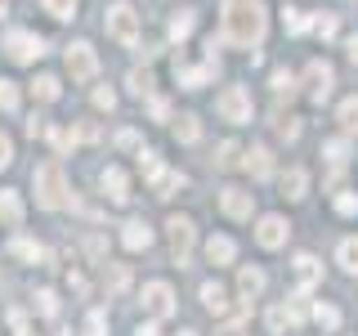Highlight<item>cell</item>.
I'll return each mask as SVG.
<instances>
[{
  "label": "cell",
  "mask_w": 358,
  "mask_h": 336,
  "mask_svg": "<svg viewBox=\"0 0 358 336\" xmlns=\"http://www.w3.org/2000/svg\"><path fill=\"white\" fill-rule=\"evenodd\" d=\"M305 81H309V99H313V104H322V99L331 94V85H336V72H331V63L313 59V63L305 67Z\"/></svg>",
  "instance_id": "8"
},
{
  "label": "cell",
  "mask_w": 358,
  "mask_h": 336,
  "mask_svg": "<svg viewBox=\"0 0 358 336\" xmlns=\"http://www.w3.org/2000/svg\"><path fill=\"white\" fill-rule=\"evenodd\" d=\"M305 188H309V175L300 171V166H291V171L282 175V193H287L291 202H300V197H305Z\"/></svg>",
  "instance_id": "21"
},
{
  "label": "cell",
  "mask_w": 358,
  "mask_h": 336,
  "mask_svg": "<svg viewBox=\"0 0 358 336\" xmlns=\"http://www.w3.org/2000/svg\"><path fill=\"white\" fill-rule=\"evenodd\" d=\"M94 108L112 112V108H117V94H112V90H94Z\"/></svg>",
  "instance_id": "44"
},
{
  "label": "cell",
  "mask_w": 358,
  "mask_h": 336,
  "mask_svg": "<svg viewBox=\"0 0 358 336\" xmlns=\"http://www.w3.org/2000/svg\"><path fill=\"white\" fill-rule=\"evenodd\" d=\"M273 90H278V94H296V76L278 67V72H273Z\"/></svg>",
  "instance_id": "37"
},
{
  "label": "cell",
  "mask_w": 358,
  "mask_h": 336,
  "mask_svg": "<svg viewBox=\"0 0 358 336\" xmlns=\"http://www.w3.org/2000/svg\"><path fill=\"white\" fill-rule=\"evenodd\" d=\"M0 112H18V85L0 76Z\"/></svg>",
  "instance_id": "29"
},
{
  "label": "cell",
  "mask_w": 358,
  "mask_h": 336,
  "mask_svg": "<svg viewBox=\"0 0 358 336\" xmlns=\"http://www.w3.org/2000/svg\"><path fill=\"white\" fill-rule=\"evenodd\" d=\"M152 117L166 121V117H171V104H166V99H152Z\"/></svg>",
  "instance_id": "48"
},
{
  "label": "cell",
  "mask_w": 358,
  "mask_h": 336,
  "mask_svg": "<svg viewBox=\"0 0 358 336\" xmlns=\"http://www.w3.org/2000/svg\"><path fill=\"white\" fill-rule=\"evenodd\" d=\"M287 233H291V224L282 216H260V224H255V242H260L264 251H278V246L287 242Z\"/></svg>",
  "instance_id": "9"
},
{
  "label": "cell",
  "mask_w": 358,
  "mask_h": 336,
  "mask_svg": "<svg viewBox=\"0 0 358 336\" xmlns=\"http://www.w3.org/2000/svg\"><path fill=\"white\" fill-rule=\"evenodd\" d=\"M67 287H72L76 296H85V278H81V274H72V278H67Z\"/></svg>",
  "instance_id": "51"
},
{
  "label": "cell",
  "mask_w": 358,
  "mask_h": 336,
  "mask_svg": "<svg viewBox=\"0 0 358 336\" xmlns=\"http://www.w3.org/2000/svg\"><path fill=\"white\" fill-rule=\"evenodd\" d=\"M36 314H41V318H54V314H59V296H54L50 287L36 291Z\"/></svg>",
  "instance_id": "31"
},
{
  "label": "cell",
  "mask_w": 358,
  "mask_h": 336,
  "mask_svg": "<svg viewBox=\"0 0 358 336\" xmlns=\"http://www.w3.org/2000/svg\"><path fill=\"white\" fill-rule=\"evenodd\" d=\"M291 274H296V283H300V287H313V283H322V265L313 260L309 251H300L296 260H291Z\"/></svg>",
  "instance_id": "15"
},
{
  "label": "cell",
  "mask_w": 358,
  "mask_h": 336,
  "mask_svg": "<svg viewBox=\"0 0 358 336\" xmlns=\"http://www.w3.org/2000/svg\"><path fill=\"white\" fill-rule=\"evenodd\" d=\"M233 255H238L233 238H210V242H206V260H210V265H233Z\"/></svg>",
  "instance_id": "19"
},
{
  "label": "cell",
  "mask_w": 358,
  "mask_h": 336,
  "mask_svg": "<svg viewBox=\"0 0 358 336\" xmlns=\"http://www.w3.org/2000/svg\"><path fill=\"white\" fill-rule=\"evenodd\" d=\"M322 157L331 162V171H345V162H350V144H345V139H327V144H322Z\"/></svg>",
  "instance_id": "22"
},
{
  "label": "cell",
  "mask_w": 358,
  "mask_h": 336,
  "mask_svg": "<svg viewBox=\"0 0 358 336\" xmlns=\"http://www.w3.org/2000/svg\"><path fill=\"white\" fill-rule=\"evenodd\" d=\"M220 336H246V328H242V323H224Z\"/></svg>",
  "instance_id": "50"
},
{
  "label": "cell",
  "mask_w": 358,
  "mask_h": 336,
  "mask_svg": "<svg viewBox=\"0 0 358 336\" xmlns=\"http://www.w3.org/2000/svg\"><path fill=\"white\" fill-rule=\"evenodd\" d=\"M215 108H220V117H224V121H233V126L251 121V112H255L251 90H246V85H229V90H224V94L215 99Z\"/></svg>",
  "instance_id": "3"
},
{
  "label": "cell",
  "mask_w": 358,
  "mask_h": 336,
  "mask_svg": "<svg viewBox=\"0 0 358 336\" xmlns=\"http://www.w3.org/2000/svg\"><path fill=\"white\" fill-rule=\"evenodd\" d=\"M0 220H5L9 229H18V224H22V202H18L14 188H5V193H0Z\"/></svg>",
  "instance_id": "18"
},
{
  "label": "cell",
  "mask_w": 358,
  "mask_h": 336,
  "mask_svg": "<svg viewBox=\"0 0 358 336\" xmlns=\"http://www.w3.org/2000/svg\"><path fill=\"white\" fill-rule=\"evenodd\" d=\"M264 0H224V45H238V50H251V45L264 41Z\"/></svg>",
  "instance_id": "1"
},
{
  "label": "cell",
  "mask_w": 358,
  "mask_h": 336,
  "mask_svg": "<svg viewBox=\"0 0 358 336\" xmlns=\"http://www.w3.org/2000/svg\"><path fill=\"white\" fill-rule=\"evenodd\" d=\"M238 291H242V300H260L264 296V274L255 265H246L238 274Z\"/></svg>",
  "instance_id": "17"
},
{
  "label": "cell",
  "mask_w": 358,
  "mask_h": 336,
  "mask_svg": "<svg viewBox=\"0 0 358 336\" xmlns=\"http://www.w3.org/2000/svg\"><path fill=\"white\" fill-rule=\"evenodd\" d=\"M341 126H345V134H358V94L341 104Z\"/></svg>",
  "instance_id": "27"
},
{
  "label": "cell",
  "mask_w": 358,
  "mask_h": 336,
  "mask_svg": "<svg viewBox=\"0 0 358 336\" xmlns=\"http://www.w3.org/2000/svg\"><path fill=\"white\" fill-rule=\"evenodd\" d=\"M0 18H5V0H0Z\"/></svg>",
  "instance_id": "54"
},
{
  "label": "cell",
  "mask_w": 358,
  "mask_h": 336,
  "mask_svg": "<svg viewBox=\"0 0 358 336\" xmlns=\"http://www.w3.org/2000/svg\"><path fill=\"white\" fill-rule=\"evenodd\" d=\"M27 134H31V139H41V134H50V126H45V117H36V112H31V117H27Z\"/></svg>",
  "instance_id": "45"
},
{
  "label": "cell",
  "mask_w": 358,
  "mask_h": 336,
  "mask_svg": "<svg viewBox=\"0 0 358 336\" xmlns=\"http://www.w3.org/2000/svg\"><path fill=\"white\" fill-rule=\"evenodd\" d=\"M345 50H350V59L358 63V36H350V41H345Z\"/></svg>",
  "instance_id": "53"
},
{
  "label": "cell",
  "mask_w": 358,
  "mask_h": 336,
  "mask_svg": "<svg viewBox=\"0 0 358 336\" xmlns=\"http://www.w3.org/2000/svg\"><path fill=\"white\" fill-rule=\"evenodd\" d=\"M14 255H22V260H45V246L27 242V238H14Z\"/></svg>",
  "instance_id": "32"
},
{
  "label": "cell",
  "mask_w": 358,
  "mask_h": 336,
  "mask_svg": "<svg viewBox=\"0 0 358 336\" xmlns=\"http://www.w3.org/2000/svg\"><path fill=\"white\" fill-rule=\"evenodd\" d=\"M175 76H179V85L184 90H197V85H206L210 76H215V54H210L201 67H188V63H175Z\"/></svg>",
  "instance_id": "13"
},
{
  "label": "cell",
  "mask_w": 358,
  "mask_h": 336,
  "mask_svg": "<svg viewBox=\"0 0 358 336\" xmlns=\"http://www.w3.org/2000/svg\"><path fill=\"white\" fill-rule=\"evenodd\" d=\"M193 14H188V9H184V14H175L171 18V41H188V36H193Z\"/></svg>",
  "instance_id": "25"
},
{
  "label": "cell",
  "mask_w": 358,
  "mask_h": 336,
  "mask_svg": "<svg viewBox=\"0 0 358 336\" xmlns=\"http://www.w3.org/2000/svg\"><path fill=\"white\" fill-rule=\"evenodd\" d=\"M134 144H139V134H134V130H121L117 134V148H134Z\"/></svg>",
  "instance_id": "49"
},
{
  "label": "cell",
  "mask_w": 358,
  "mask_h": 336,
  "mask_svg": "<svg viewBox=\"0 0 358 336\" xmlns=\"http://www.w3.org/2000/svg\"><path fill=\"white\" fill-rule=\"evenodd\" d=\"M31 94L41 99V104H54V99H59V76H36V81H31Z\"/></svg>",
  "instance_id": "23"
},
{
  "label": "cell",
  "mask_w": 358,
  "mask_h": 336,
  "mask_svg": "<svg viewBox=\"0 0 358 336\" xmlns=\"http://www.w3.org/2000/svg\"><path fill=\"white\" fill-rule=\"evenodd\" d=\"M31 184H36V202L45 211H63L67 206V179H63L59 162H41L36 175H31Z\"/></svg>",
  "instance_id": "2"
},
{
  "label": "cell",
  "mask_w": 358,
  "mask_h": 336,
  "mask_svg": "<svg viewBox=\"0 0 358 336\" xmlns=\"http://www.w3.org/2000/svg\"><path fill=\"white\" fill-rule=\"evenodd\" d=\"M220 206H224V216H233V220H251V211H255V197L246 193V188L229 184V188H220Z\"/></svg>",
  "instance_id": "10"
},
{
  "label": "cell",
  "mask_w": 358,
  "mask_h": 336,
  "mask_svg": "<svg viewBox=\"0 0 358 336\" xmlns=\"http://www.w3.org/2000/svg\"><path fill=\"white\" fill-rule=\"evenodd\" d=\"M336 211L341 216H358V193H341L336 197Z\"/></svg>",
  "instance_id": "40"
},
{
  "label": "cell",
  "mask_w": 358,
  "mask_h": 336,
  "mask_svg": "<svg viewBox=\"0 0 358 336\" xmlns=\"http://www.w3.org/2000/svg\"><path fill=\"white\" fill-rule=\"evenodd\" d=\"M108 287L112 291H126L130 287V269L126 265H108Z\"/></svg>",
  "instance_id": "34"
},
{
  "label": "cell",
  "mask_w": 358,
  "mask_h": 336,
  "mask_svg": "<svg viewBox=\"0 0 358 336\" xmlns=\"http://www.w3.org/2000/svg\"><path fill=\"white\" fill-rule=\"evenodd\" d=\"M201 305H206L210 314H229V291H224L220 283H206L201 287Z\"/></svg>",
  "instance_id": "20"
},
{
  "label": "cell",
  "mask_w": 358,
  "mask_h": 336,
  "mask_svg": "<svg viewBox=\"0 0 358 336\" xmlns=\"http://www.w3.org/2000/svg\"><path fill=\"white\" fill-rule=\"evenodd\" d=\"M313 323H318V328H341V309L336 305H313Z\"/></svg>",
  "instance_id": "28"
},
{
  "label": "cell",
  "mask_w": 358,
  "mask_h": 336,
  "mask_svg": "<svg viewBox=\"0 0 358 336\" xmlns=\"http://www.w3.org/2000/svg\"><path fill=\"white\" fill-rule=\"evenodd\" d=\"M99 179H103V193H108L112 206H126L130 202V184H126V171H121V166H108Z\"/></svg>",
  "instance_id": "12"
},
{
  "label": "cell",
  "mask_w": 358,
  "mask_h": 336,
  "mask_svg": "<svg viewBox=\"0 0 358 336\" xmlns=\"http://www.w3.org/2000/svg\"><path fill=\"white\" fill-rule=\"evenodd\" d=\"M85 251H90V260H103L108 242H103V238H99V233H94V238H85Z\"/></svg>",
  "instance_id": "41"
},
{
  "label": "cell",
  "mask_w": 358,
  "mask_h": 336,
  "mask_svg": "<svg viewBox=\"0 0 358 336\" xmlns=\"http://www.w3.org/2000/svg\"><path fill=\"white\" fill-rule=\"evenodd\" d=\"M134 336H162V328H157V323H143V328L134 332Z\"/></svg>",
  "instance_id": "52"
},
{
  "label": "cell",
  "mask_w": 358,
  "mask_h": 336,
  "mask_svg": "<svg viewBox=\"0 0 358 336\" xmlns=\"http://www.w3.org/2000/svg\"><path fill=\"white\" fill-rule=\"evenodd\" d=\"M121 242H126V251H148V246H152L148 220H126V224H121Z\"/></svg>",
  "instance_id": "14"
},
{
  "label": "cell",
  "mask_w": 358,
  "mask_h": 336,
  "mask_svg": "<svg viewBox=\"0 0 358 336\" xmlns=\"http://www.w3.org/2000/svg\"><path fill=\"white\" fill-rule=\"evenodd\" d=\"M108 36L121 45H139V14L130 5H112L108 9Z\"/></svg>",
  "instance_id": "4"
},
{
  "label": "cell",
  "mask_w": 358,
  "mask_h": 336,
  "mask_svg": "<svg viewBox=\"0 0 358 336\" xmlns=\"http://www.w3.org/2000/svg\"><path fill=\"white\" fill-rule=\"evenodd\" d=\"M242 162H246V171H251L255 179H268V175H273V153H268L264 144H255V148L246 153Z\"/></svg>",
  "instance_id": "16"
},
{
  "label": "cell",
  "mask_w": 358,
  "mask_h": 336,
  "mask_svg": "<svg viewBox=\"0 0 358 336\" xmlns=\"http://www.w3.org/2000/svg\"><path fill=\"white\" fill-rule=\"evenodd\" d=\"M63 336H76V332H63Z\"/></svg>",
  "instance_id": "56"
},
{
  "label": "cell",
  "mask_w": 358,
  "mask_h": 336,
  "mask_svg": "<svg viewBox=\"0 0 358 336\" xmlns=\"http://www.w3.org/2000/svg\"><path fill=\"white\" fill-rule=\"evenodd\" d=\"M9 162H14V144H9V134L0 130V171H5Z\"/></svg>",
  "instance_id": "43"
},
{
  "label": "cell",
  "mask_w": 358,
  "mask_h": 336,
  "mask_svg": "<svg viewBox=\"0 0 358 336\" xmlns=\"http://www.w3.org/2000/svg\"><path fill=\"white\" fill-rule=\"evenodd\" d=\"M268 328H273L278 336H282V332L291 328V323H287V309H282V305H273V309H268Z\"/></svg>",
  "instance_id": "38"
},
{
  "label": "cell",
  "mask_w": 358,
  "mask_h": 336,
  "mask_svg": "<svg viewBox=\"0 0 358 336\" xmlns=\"http://www.w3.org/2000/svg\"><path fill=\"white\" fill-rule=\"evenodd\" d=\"M45 9H50L54 18H72L76 14V0H45Z\"/></svg>",
  "instance_id": "36"
},
{
  "label": "cell",
  "mask_w": 358,
  "mask_h": 336,
  "mask_svg": "<svg viewBox=\"0 0 358 336\" xmlns=\"http://www.w3.org/2000/svg\"><path fill=\"white\" fill-rule=\"evenodd\" d=\"M238 162V144H220V157H215V166H233Z\"/></svg>",
  "instance_id": "42"
},
{
  "label": "cell",
  "mask_w": 358,
  "mask_h": 336,
  "mask_svg": "<svg viewBox=\"0 0 358 336\" xmlns=\"http://www.w3.org/2000/svg\"><path fill=\"white\" fill-rule=\"evenodd\" d=\"M336 255H341V265L350 269V274H358V238H345L341 246H336Z\"/></svg>",
  "instance_id": "26"
},
{
  "label": "cell",
  "mask_w": 358,
  "mask_h": 336,
  "mask_svg": "<svg viewBox=\"0 0 358 336\" xmlns=\"http://www.w3.org/2000/svg\"><path fill=\"white\" fill-rule=\"evenodd\" d=\"M85 332H90V336H103V332H108V318H103V309H94V314L85 318Z\"/></svg>",
  "instance_id": "39"
},
{
  "label": "cell",
  "mask_w": 358,
  "mask_h": 336,
  "mask_svg": "<svg viewBox=\"0 0 358 336\" xmlns=\"http://www.w3.org/2000/svg\"><path fill=\"white\" fill-rule=\"evenodd\" d=\"M278 134H282V139H296V134H300V121H296V117L278 121Z\"/></svg>",
  "instance_id": "47"
},
{
  "label": "cell",
  "mask_w": 358,
  "mask_h": 336,
  "mask_svg": "<svg viewBox=\"0 0 358 336\" xmlns=\"http://www.w3.org/2000/svg\"><path fill=\"white\" fill-rule=\"evenodd\" d=\"M5 54L14 63H36L45 54V41L36 36V31H9V36H5Z\"/></svg>",
  "instance_id": "7"
},
{
  "label": "cell",
  "mask_w": 358,
  "mask_h": 336,
  "mask_svg": "<svg viewBox=\"0 0 358 336\" xmlns=\"http://www.w3.org/2000/svg\"><path fill=\"white\" fill-rule=\"evenodd\" d=\"M139 300H143V309H148L152 318H166V314H175V291L166 287V283H148Z\"/></svg>",
  "instance_id": "11"
},
{
  "label": "cell",
  "mask_w": 358,
  "mask_h": 336,
  "mask_svg": "<svg viewBox=\"0 0 358 336\" xmlns=\"http://www.w3.org/2000/svg\"><path fill=\"white\" fill-rule=\"evenodd\" d=\"M282 27L291 31V36H300V31L309 27V18H305V9H296V5H287L282 9Z\"/></svg>",
  "instance_id": "24"
},
{
  "label": "cell",
  "mask_w": 358,
  "mask_h": 336,
  "mask_svg": "<svg viewBox=\"0 0 358 336\" xmlns=\"http://www.w3.org/2000/svg\"><path fill=\"white\" fill-rule=\"evenodd\" d=\"M179 336H197V332H179Z\"/></svg>",
  "instance_id": "55"
},
{
  "label": "cell",
  "mask_w": 358,
  "mask_h": 336,
  "mask_svg": "<svg viewBox=\"0 0 358 336\" xmlns=\"http://www.w3.org/2000/svg\"><path fill=\"white\" fill-rule=\"evenodd\" d=\"M67 72H72V81H94L99 54H94L90 41H72V45H67Z\"/></svg>",
  "instance_id": "5"
},
{
  "label": "cell",
  "mask_w": 358,
  "mask_h": 336,
  "mask_svg": "<svg viewBox=\"0 0 358 336\" xmlns=\"http://www.w3.org/2000/svg\"><path fill=\"white\" fill-rule=\"evenodd\" d=\"M313 27H318V36H322V41H331L336 31H341V27H336V18H318V22H313Z\"/></svg>",
  "instance_id": "46"
},
{
  "label": "cell",
  "mask_w": 358,
  "mask_h": 336,
  "mask_svg": "<svg viewBox=\"0 0 358 336\" xmlns=\"http://www.w3.org/2000/svg\"><path fill=\"white\" fill-rule=\"evenodd\" d=\"M126 85H130V94H139V99H143V94H148V90H152V76L143 72V67H134V72L126 76Z\"/></svg>",
  "instance_id": "30"
},
{
  "label": "cell",
  "mask_w": 358,
  "mask_h": 336,
  "mask_svg": "<svg viewBox=\"0 0 358 336\" xmlns=\"http://www.w3.org/2000/svg\"><path fill=\"white\" fill-rule=\"evenodd\" d=\"M139 166H143V175H148V184H152V179L166 171V166H162V157H157V153H139Z\"/></svg>",
  "instance_id": "35"
},
{
  "label": "cell",
  "mask_w": 358,
  "mask_h": 336,
  "mask_svg": "<svg viewBox=\"0 0 358 336\" xmlns=\"http://www.w3.org/2000/svg\"><path fill=\"white\" fill-rule=\"evenodd\" d=\"M175 134H179L184 144H197V139H201V121H197V117H184V121L175 126Z\"/></svg>",
  "instance_id": "33"
},
{
  "label": "cell",
  "mask_w": 358,
  "mask_h": 336,
  "mask_svg": "<svg viewBox=\"0 0 358 336\" xmlns=\"http://www.w3.org/2000/svg\"><path fill=\"white\" fill-rule=\"evenodd\" d=\"M171 255H175V265H188L193 260V238H197V229H193V220L188 216H171Z\"/></svg>",
  "instance_id": "6"
}]
</instances>
